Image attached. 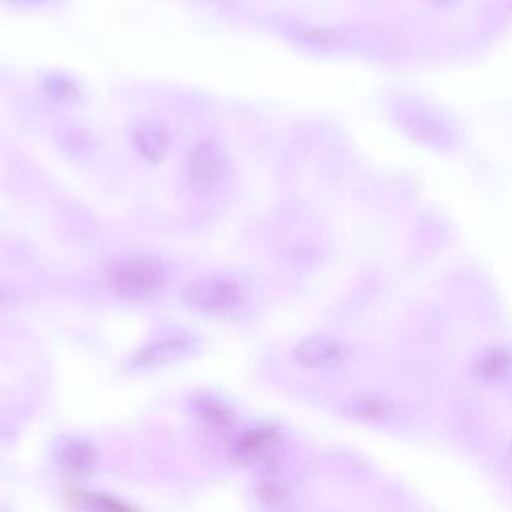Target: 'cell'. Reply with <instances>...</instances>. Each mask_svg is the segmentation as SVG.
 <instances>
[{"label":"cell","instance_id":"cell-15","mask_svg":"<svg viewBox=\"0 0 512 512\" xmlns=\"http://www.w3.org/2000/svg\"><path fill=\"white\" fill-rule=\"evenodd\" d=\"M432 2H448V0H432Z\"/></svg>","mask_w":512,"mask_h":512},{"label":"cell","instance_id":"cell-5","mask_svg":"<svg viewBox=\"0 0 512 512\" xmlns=\"http://www.w3.org/2000/svg\"><path fill=\"white\" fill-rule=\"evenodd\" d=\"M282 436L274 428H256L246 432L234 446V454L242 464H270L276 460Z\"/></svg>","mask_w":512,"mask_h":512},{"label":"cell","instance_id":"cell-7","mask_svg":"<svg viewBox=\"0 0 512 512\" xmlns=\"http://www.w3.org/2000/svg\"><path fill=\"white\" fill-rule=\"evenodd\" d=\"M192 350V342L186 338H172L154 342L136 354V364L142 368H158L184 358Z\"/></svg>","mask_w":512,"mask_h":512},{"label":"cell","instance_id":"cell-9","mask_svg":"<svg viewBox=\"0 0 512 512\" xmlns=\"http://www.w3.org/2000/svg\"><path fill=\"white\" fill-rule=\"evenodd\" d=\"M350 412L366 422H374V424H386V422H396L400 420V408L384 398V396H358L350 402Z\"/></svg>","mask_w":512,"mask_h":512},{"label":"cell","instance_id":"cell-12","mask_svg":"<svg viewBox=\"0 0 512 512\" xmlns=\"http://www.w3.org/2000/svg\"><path fill=\"white\" fill-rule=\"evenodd\" d=\"M72 502L88 512H134L128 504L112 496L94 494V492H74Z\"/></svg>","mask_w":512,"mask_h":512},{"label":"cell","instance_id":"cell-2","mask_svg":"<svg viewBox=\"0 0 512 512\" xmlns=\"http://www.w3.org/2000/svg\"><path fill=\"white\" fill-rule=\"evenodd\" d=\"M246 300V290L236 280L202 278L184 286L182 302L202 314H228Z\"/></svg>","mask_w":512,"mask_h":512},{"label":"cell","instance_id":"cell-6","mask_svg":"<svg viewBox=\"0 0 512 512\" xmlns=\"http://www.w3.org/2000/svg\"><path fill=\"white\" fill-rule=\"evenodd\" d=\"M56 462L68 476H88L96 468L98 452L92 442L84 438H72L58 448Z\"/></svg>","mask_w":512,"mask_h":512},{"label":"cell","instance_id":"cell-4","mask_svg":"<svg viewBox=\"0 0 512 512\" xmlns=\"http://www.w3.org/2000/svg\"><path fill=\"white\" fill-rule=\"evenodd\" d=\"M348 358V348L330 336H308L294 348V360L304 368H336Z\"/></svg>","mask_w":512,"mask_h":512},{"label":"cell","instance_id":"cell-11","mask_svg":"<svg viewBox=\"0 0 512 512\" xmlns=\"http://www.w3.org/2000/svg\"><path fill=\"white\" fill-rule=\"evenodd\" d=\"M256 494L268 506H274V504H280V502L286 500L288 480L280 472L276 462H270V464L262 466L258 482H256Z\"/></svg>","mask_w":512,"mask_h":512},{"label":"cell","instance_id":"cell-3","mask_svg":"<svg viewBox=\"0 0 512 512\" xmlns=\"http://www.w3.org/2000/svg\"><path fill=\"white\" fill-rule=\"evenodd\" d=\"M228 178V160L210 140L194 146L188 158V180L200 194H214Z\"/></svg>","mask_w":512,"mask_h":512},{"label":"cell","instance_id":"cell-13","mask_svg":"<svg viewBox=\"0 0 512 512\" xmlns=\"http://www.w3.org/2000/svg\"><path fill=\"white\" fill-rule=\"evenodd\" d=\"M194 406H196L198 414L214 426H228L234 422V414L216 398L200 396L194 400Z\"/></svg>","mask_w":512,"mask_h":512},{"label":"cell","instance_id":"cell-8","mask_svg":"<svg viewBox=\"0 0 512 512\" xmlns=\"http://www.w3.org/2000/svg\"><path fill=\"white\" fill-rule=\"evenodd\" d=\"M132 142L142 158H146L150 162H158L166 154L168 134L156 122H140L132 130Z\"/></svg>","mask_w":512,"mask_h":512},{"label":"cell","instance_id":"cell-1","mask_svg":"<svg viewBox=\"0 0 512 512\" xmlns=\"http://www.w3.org/2000/svg\"><path fill=\"white\" fill-rule=\"evenodd\" d=\"M106 282L118 296L150 298L166 284V268L154 256H126L108 264Z\"/></svg>","mask_w":512,"mask_h":512},{"label":"cell","instance_id":"cell-14","mask_svg":"<svg viewBox=\"0 0 512 512\" xmlns=\"http://www.w3.org/2000/svg\"><path fill=\"white\" fill-rule=\"evenodd\" d=\"M2 304H4V296L0 294V308H2Z\"/></svg>","mask_w":512,"mask_h":512},{"label":"cell","instance_id":"cell-10","mask_svg":"<svg viewBox=\"0 0 512 512\" xmlns=\"http://www.w3.org/2000/svg\"><path fill=\"white\" fill-rule=\"evenodd\" d=\"M512 372V354L504 348H486L474 360V374L486 384H496Z\"/></svg>","mask_w":512,"mask_h":512}]
</instances>
